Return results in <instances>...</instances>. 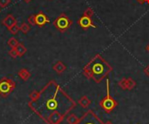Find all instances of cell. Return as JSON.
<instances>
[{"mask_svg":"<svg viewBox=\"0 0 149 124\" xmlns=\"http://www.w3.org/2000/svg\"><path fill=\"white\" fill-rule=\"evenodd\" d=\"M30 106L48 124H59L76 107V103L52 80L42 89L38 99L31 102Z\"/></svg>","mask_w":149,"mask_h":124,"instance_id":"obj_1","label":"cell"},{"mask_svg":"<svg viewBox=\"0 0 149 124\" xmlns=\"http://www.w3.org/2000/svg\"><path fill=\"white\" fill-rule=\"evenodd\" d=\"M113 71V67L100 55H96L84 67L83 73L87 79L100 83Z\"/></svg>","mask_w":149,"mask_h":124,"instance_id":"obj_2","label":"cell"},{"mask_svg":"<svg viewBox=\"0 0 149 124\" xmlns=\"http://www.w3.org/2000/svg\"><path fill=\"white\" fill-rule=\"evenodd\" d=\"M106 86H107V96L102 100H100V106L106 113L110 114L119 105V103L114 98H113L110 94V81L108 78H107Z\"/></svg>","mask_w":149,"mask_h":124,"instance_id":"obj_3","label":"cell"},{"mask_svg":"<svg viewBox=\"0 0 149 124\" xmlns=\"http://www.w3.org/2000/svg\"><path fill=\"white\" fill-rule=\"evenodd\" d=\"M53 25L58 31L65 32L72 25V21L65 13H61L53 22Z\"/></svg>","mask_w":149,"mask_h":124,"instance_id":"obj_4","label":"cell"},{"mask_svg":"<svg viewBox=\"0 0 149 124\" xmlns=\"http://www.w3.org/2000/svg\"><path fill=\"white\" fill-rule=\"evenodd\" d=\"M76 124H105V123L92 110H89L79 119Z\"/></svg>","mask_w":149,"mask_h":124,"instance_id":"obj_5","label":"cell"},{"mask_svg":"<svg viewBox=\"0 0 149 124\" xmlns=\"http://www.w3.org/2000/svg\"><path fill=\"white\" fill-rule=\"evenodd\" d=\"M16 88V83L13 80L3 77L0 80V96L3 97L8 96Z\"/></svg>","mask_w":149,"mask_h":124,"instance_id":"obj_6","label":"cell"},{"mask_svg":"<svg viewBox=\"0 0 149 124\" xmlns=\"http://www.w3.org/2000/svg\"><path fill=\"white\" fill-rule=\"evenodd\" d=\"M119 87L120 89H122L123 90H133L136 85H137V83L131 77L129 78H122L120 82H119Z\"/></svg>","mask_w":149,"mask_h":124,"instance_id":"obj_7","label":"cell"},{"mask_svg":"<svg viewBox=\"0 0 149 124\" xmlns=\"http://www.w3.org/2000/svg\"><path fill=\"white\" fill-rule=\"evenodd\" d=\"M78 24L83 29V30H87L89 29L90 27H93V28H97V25H95L93 23V20H92V17H88L86 16H82L79 21H78Z\"/></svg>","mask_w":149,"mask_h":124,"instance_id":"obj_8","label":"cell"},{"mask_svg":"<svg viewBox=\"0 0 149 124\" xmlns=\"http://www.w3.org/2000/svg\"><path fill=\"white\" fill-rule=\"evenodd\" d=\"M35 21H36V25H38L39 27H43L50 22L48 17L42 11H40L35 15Z\"/></svg>","mask_w":149,"mask_h":124,"instance_id":"obj_9","label":"cell"},{"mask_svg":"<svg viewBox=\"0 0 149 124\" xmlns=\"http://www.w3.org/2000/svg\"><path fill=\"white\" fill-rule=\"evenodd\" d=\"M2 23L3 26H5L8 30L10 29L11 27H13L14 25H16L17 23V19L15 18V17H13V15L11 14H9L7 15L2 21Z\"/></svg>","mask_w":149,"mask_h":124,"instance_id":"obj_10","label":"cell"},{"mask_svg":"<svg viewBox=\"0 0 149 124\" xmlns=\"http://www.w3.org/2000/svg\"><path fill=\"white\" fill-rule=\"evenodd\" d=\"M52 69H53V70H54L55 72H57L58 74H62V73H64V72L65 71L66 66H65V64L63 62L58 61V62H57V63L53 65Z\"/></svg>","mask_w":149,"mask_h":124,"instance_id":"obj_11","label":"cell"},{"mask_svg":"<svg viewBox=\"0 0 149 124\" xmlns=\"http://www.w3.org/2000/svg\"><path fill=\"white\" fill-rule=\"evenodd\" d=\"M78 103H79L83 109H86V108H88V107L90 106V104L92 103V101H91L87 96H81V97L79 99Z\"/></svg>","mask_w":149,"mask_h":124,"instance_id":"obj_12","label":"cell"},{"mask_svg":"<svg viewBox=\"0 0 149 124\" xmlns=\"http://www.w3.org/2000/svg\"><path fill=\"white\" fill-rule=\"evenodd\" d=\"M18 76L23 80V81H27L31 77V73L26 70V69H21L18 71Z\"/></svg>","mask_w":149,"mask_h":124,"instance_id":"obj_13","label":"cell"},{"mask_svg":"<svg viewBox=\"0 0 149 124\" xmlns=\"http://www.w3.org/2000/svg\"><path fill=\"white\" fill-rule=\"evenodd\" d=\"M16 50H17V52L18 54V56H23L27 51V49L25 48V46L21 43H19V44L17 46Z\"/></svg>","mask_w":149,"mask_h":124,"instance_id":"obj_14","label":"cell"},{"mask_svg":"<svg viewBox=\"0 0 149 124\" xmlns=\"http://www.w3.org/2000/svg\"><path fill=\"white\" fill-rule=\"evenodd\" d=\"M79 117L75 115V114H71V115H69L68 116H67V118H66V121H67V123L69 124H76L77 123V122L79 121Z\"/></svg>","mask_w":149,"mask_h":124,"instance_id":"obj_15","label":"cell"},{"mask_svg":"<svg viewBox=\"0 0 149 124\" xmlns=\"http://www.w3.org/2000/svg\"><path fill=\"white\" fill-rule=\"evenodd\" d=\"M7 43H8V45H9L11 49H16L17 46L19 44V42H18L15 37H10V38L8 40Z\"/></svg>","mask_w":149,"mask_h":124,"instance_id":"obj_16","label":"cell"},{"mask_svg":"<svg viewBox=\"0 0 149 124\" xmlns=\"http://www.w3.org/2000/svg\"><path fill=\"white\" fill-rule=\"evenodd\" d=\"M39 94H40V91H38V90H33L30 93L29 95V97L31 99V102H35L38 99L39 97Z\"/></svg>","mask_w":149,"mask_h":124,"instance_id":"obj_17","label":"cell"},{"mask_svg":"<svg viewBox=\"0 0 149 124\" xmlns=\"http://www.w3.org/2000/svg\"><path fill=\"white\" fill-rule=\"evenodd\" d=\"M20 30L24 33V34H27L30 30H31V26L29 23H23L20 26Z\"/></svg>","mask_w":149,"mask_h":124,"instance_id":"obj_18","label":"cell"},{"mask_svg":"<svg viewBox=\"0 0 149 124\" xmlns=\"http://www.w3.org/2000/svg\"><path fill=\"white\" fill-rule=\"evenodd\" d=\"M93 14H94V11H93V10L91 7H88V8L84 11V13H83L84 16H86V17H92L93 16Z\"/></svg>","mask_w":149,"mask_h":124,"instance_id":"obj_19","label":"cell"},{"mask_svg":"<svg viewBox=\"0 0 149 124\" xmlns=\"http://www.w3.org/2000/svg\"><path fill=\"white\" fill-rule=\"evenodd\" d=\"M8 54H9V56H10V57H12L13 59H16V58L18 56V54H17L16 49H10V50H9Z\"/></svg>","mask_w":149,"mask_h":124,"instance_id":"obj_20","label":"cell"},{"mask_svg":"<svg viewBox=\"0 0 149 124\" xmlns=\"http://www.w3.org/2000/svg\"><path fill=\"white\" fill-rule=\"evenodd\" d=\"M19 30H20V27H19L17 24H16V25H14L13 27H11L10 29H9V31H10L12 35H16Z\"/></svg>","mask_w":149,"mask_h":124,"instance_id":"obj_21","label":"cell"},{"mask_svg":"<svg viewBox=\"0 0 149 124\" xmlns=\"http://www.w3.org/2000/svg\"><path fill=\"white\" fill-rule=\"evenodd\" d=\"M28 23L31 26H34L36 25V21H35V15H31L29 17H28Z\"/></svg>","mask_w":149,"mask_h":124,"instance_id":"obj_22","label":"cell"},{"mask_svg":"<svg viewBox=\"0 0 149 124\" xmlns=\"http://www.w3.org/2000/svg\"><path fill=\"white\" fill-rule=\"evenodd\" d=\"M11 0H0V7L1 8H5L10 3Z\"/></svg>","mask_w":149,"mask_h":124,"instance_id":"obj_23","label":"cell"},{"mask_svg":"<svg viewBox=\"0 0 149 124\" xmlns=\"http://www.w3.org/2000/svg\"><path fill=\"white\" fill-rule=\"evenodd\" d=\"M143 71H144V73L146 74V76H147L148 77H149V64L147 66V67H146V68H145V69H144V70H143Z\"/></svg>","mask_w":149,"mask_h":124,"instance_id":"obj_24","label":"cell"},{"mask_svg":"<svg viewBox=\"0 0 149 124\" xmlns=\"http://www.w3.org/2000/svg\"><path fill=\"white\" fill-rule=\"evenodd\" d=\"M140 3H148L149 4V0H137Z\"/></svg>","mask_w":149,"mask_h":124,"instance_id":"obj_25","label":"cell"},{"mask_svg":"<svg viewBox=\"0 0 149 124\" xmlns=\"http://www.w3.org/2000/svg\"><path fill=\"white\" fill-rule=\"evenodd\" d=\"M23 1H24V3H30V2H31V0H23Z\"/></svg>","mask_w":149,"mask_h":124,"instance_id":"obj_26","label":"cell"},{"mask_svg":"<svg viewBox=\"0 0 149 124\" xmlns=\"http://www.w3.org/2000/svg\"><path fill=\"white\" fill-rule=\"evenodd\" d=\"M105 124H113L111 121H108V122H107V123H105Z\"/></svg>","mask_w":149,"mask_h":124,"instance_id":"obj_27","label":"cell"},{"mask_svg":"<svg viewBox=\"0 0 149 124\" xmlns=\"http://www.w3.org/2000/svg\"><path fill=\"white\" fill-rule=\"evenodd\" d=\"M147 50H148V52H149V44H148V47H147Z\"/></svg>","mask_w":149,"mask_h":124,"instance_id":"obj_28","label":"cell"}]
</instances>
